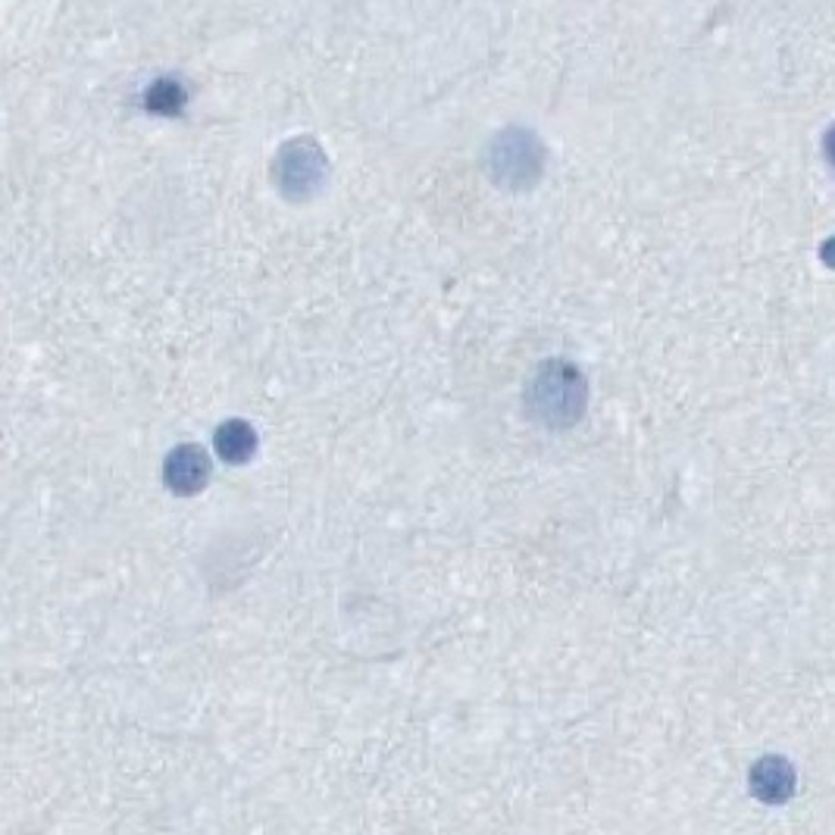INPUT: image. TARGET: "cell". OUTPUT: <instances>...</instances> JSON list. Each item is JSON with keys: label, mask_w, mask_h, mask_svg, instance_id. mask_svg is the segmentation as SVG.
<instances>
[{"label": "cell", "mask_w": 835, "mask_h": 835, "mask_svg": "<svg viewBox=\"0 0 835 835\" xmlns=\"http://www.w3.org/2000/svg\"><path fill=\"white\" fill-rule=\"evenodd\" d=\"M588 404V385L573 363L548 360L526 389V410L548 429H566L580 422Z\"/></svg>", "instance_id": "6da1fadb"}, {"label": "cell", "mask_w": 835, "mask_h": 835, "mask_svg": "<svg viewBox=\"0 0 835 835\" xmlns=\"http://www.w3.org/2000/svg\"><path fill=\"white\" fill-rule=\"evenodd\" d=\"M754 791L764 801H783L791 791V770L779 758H766L764 764L754 766Z\"/></svg>", "instance_id": "8992f818"}, {"label": "cell", "mask_w": 835, "mask_h": 835, "mask_svg": "<svg viewBox=\"0 0 835 835\" xmlns=\"http://www.w3.org/2000/svg\"><path fill=\"white\" fill-rule=\"evenodd\" d=\"M830 157L835 160V132H830Z\"/></svg>", "instance_id": "ba28073f"}, {"label": "cell", "mask_w": 835, "mask_h": 835, "mask_svg": "<svg viewBox=\"0 0 835 835\" xmlns=\"http://www.w3.org/2000/svg\"><path fill=\"white\" fill-rule=\"evenodd\" d=\"M182 104H186L182 85H176V82H169V79H163V82H157V85L147 92V110H151V114L172 117V114L182 110Z\"/></svg>", "instance_id": "52a82bcc"}, {"label": "cell", "mask_w": 835, "mask_h": 835, "mask_svg": "<svg viewBox=\"0 0 835 835\" xmlns=\"http://www.w3.org/2000/svg\"><path fill=\"white\" fill-rule=\"evenodd\" d=\"M325 179V157L323 151L313 141L298 139L285 144L278 151L276 160V182L282 194H288L291 201L310 198Z\"/></svg>", "instance_id": "7a4b0ae2"}, {"label": "cell", "mask_w": 835, "mask_h": 835, "mask_svg": "<svg viewBox=\"0 0 835 835\" xmlns=\"http://www.w3.org/2000/svg\"><path fill=\"white\" fill-rule=\"evenodd\" d=\"M491 176L511 188H529L541 172V147L529 132H504L491 147Z\"/></svg>", "instance_id": "3957f363"}, {"label": "cell", "mask_w": 835, "mask_h": 835, "mask_svg": "<svg viewBox=\"0 0 835 835\" xmlns=\"http://www.w3.org/2000/svg\"><path fill=\"white\" fill-rule=\"evenodd\" d=\"M213 476V464H210L207 451L198 444H179L176 451H169L166 464H163V482L172 494H198L204 491Z\"/></svg>", "instance_id": "277c9868"}, {"label": "cell", "mask_w": 835, "mask_h": 835, "mask_svg": "<svg viewBox=\"0 0 835 835\" xmlns=\"http://www.w3.org/2000/svg\"><path fill=\"white\" fill-rule=\"evenodd\" d=\"M216 454L229 464H248L257 451V432L244 419H229L216 429Z\"/></svg>", "instance_id": "5b68a950"}]
</instances>
